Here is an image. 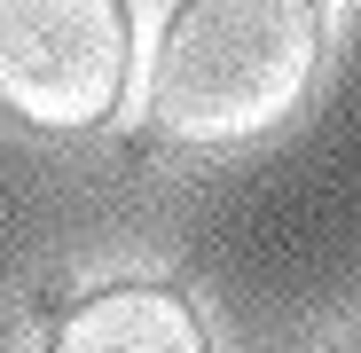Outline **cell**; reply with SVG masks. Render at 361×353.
Returning <instances> with one entry per match:
<instances>
[{
  "mask_svg": "<svg viewBox=\"0 0 361 353\" xmlns=\"http://www.w3.org/2000/svg\"><path fill=\"white\" fill-rule=\"evenodd\" d=\"M322 63V0H173L149 63V134L228 149L283 126Z\"/></svg>",
  "mask_w": 361,
  "mask_h": 353,
  "instance_id": "obj_1",
  "label": "cell"
},
{
  "mask_svg": "<svg viewBox=\"0 0 361 353\" xmlns=\"http://www.w3.org/2000/svg\"><path fill=\"white\" fill-rule=\"evenodd\" d=\"M134 71L126 0H0V110L39 134H79L118 110Z\"/></svg>",
  "mask_w": 361,
  "mask_h": 353,
  "instance_id": "obj_2",
  "label": "cell"
},
{
  "mask_svg": "<svg viewBox=\"0 0 361 353\" xmlns=\"http://www.w3.org/2000/svg\"><path fill=\"white\" fill-rule=\"evenodd\" d=\"M47 353H212V345L173 283H102L55 322Z\"/></svg>",
  "mask_w": 361,
  "mask_h": 353,
  "instance_id": "obj_3",
  "label": "cell"
},
{
  "mask_svg": "<svg viewBox=\"0 0 361 353\" xmlns=\"http://www.w3.org/2000/svg\"><path fill=\"white\" fill-rule=\"evenodd\" d=\"M353 353H361V345H353Z\"/></svg>",
  "mask_w": 361,
  "mask_h": 353,
  "instance_id": "obj_4",
  "label": "cell"
}]
</instances>
